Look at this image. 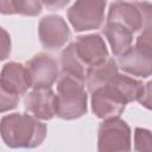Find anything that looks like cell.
<instances>
[{
  "label": "cell",
  "mask_w": 152,
  "mask_h": 152,
  "mask_svg": "<svg viewBox=\"0 0 152 152\" xmlns=\"http://www.w3.org/2000/svg\"><path fill=\"white\" fill-rule=\"evenodd\" d=\"M107 21L120 23L128 30L134 32H140L144 30L142 12L139 1L127 2L118 0L109 6Z\"/></svg>",
  "instance_id": "obj_10"
},
{
  "label": "cell",
  "mask_w": 152,
  "mask_h": 152,
  "mask_svg": "<svg viewBox=\"0 0 152 152\" xmlns=\"http://www.w3.org/2000/svg\"><path fill=\"white\" fill-rule=\"evenodd\" d=\"M61 66L62 72L69 76H72L80 81L86 82V75L88 66L83 63L81 57L77 53L75 42L70 43L61 53Z\"/></svg>",
  "instance_id": "obj_15"
},
{
  "label": "cell",
  "mask_w": 152,
  "mask_h": 152,
  "mask_svg": "<svg viewBox=\"0 0 152 152\" xmlns=\"http://www.w3.org/2000/svg\"><path fill=\"white\" fill-rule=\"evenodd\" d=\"M118 74V64L113 58H108L102 63L91 65L87 70L86 84L90 93L107 86L109 81Z\"/></svg>",
  "instance_id": "obj_13"
},
{
  "label": "cell",
  "mask_w": 152,
  "mask_h": 152,
  "mask_svg": "<svg viewBox=\"0 0 152 152\" xmlns=\"http://www.w3.org/2000/svg\"><path fill=\"white\" fill-rule=\"evenodd\" d=\"M76 50L83 63L89 68L109 58V52L103 38L97 33L80 36L75 40Z\"/></svg>",
  "instance_id": "obj_12"
},
{
  "label": "cell",
  "mask_w": 152,
  "mask_h": 152,
  "mask_svg": "<svg viewBox=\"0 0 152 152\" xmlns=\"http://www.w3.org/2000/svg\"><path fill=\"white\" fill-rule=\"evenodd\" d=\"M103 33L110 44L113 55L116 57L121 56L132 46L133 32L120 23L107 21L103 27Z\"/></svg>",
  "instance_id": "obj_14"
},
{
  "label": "cell",
  "mask_w": 152,
  "mask_h": 152,
  "mask_svg": "<svg viewBox=\"0 0 152 152\" xmlns=\"http://www.w3.org/2000/svg\"><path fill=\"white\" fill-rule=\"evenodd\" d=\"M26 66L31 76L32 88L52 87V84L59 77L57 61L52 56L44 52L34 55L26 63Z\"/></svg>",
  "instance_id": "obj_7"
},
{
  "label": "cell",
  "mask_w": 152,
  "mask_h": 152,
  "mask_svg": "<svg viewBox=\"0 0 152 152\" xmlns=\"http://www.w3.org/2000/svg\"><path fill=\"white\" fill-rule=\"evenodd\" d=\"M118 65L129 75L146 78L152 75V52L137 45L131 46L119 56Z\"/></svg>",
  "instance_id": "obj_11"
},
{
  "label": "cell",
  "mask_w": 152,
  "mask_h": 152,
  "mask_svg": "<svg viewBox=\"0 0 152 152\" xmlns=\"http://www.w3.org/2000/svg\"><path fill=\"white\" fill-rule=\"evenodd\" d=\"M134 150L139 152H152V132L137 127L134 129Z\"/></svg>",
  "instance_id": "obj_18"
},
{
  "label": "cell",
  "mask_w": 152,
  "mask_h": 152,
  "mask_svg": "<svg viewBox=\"0 0 152 152\" xmlns=\"http://www.w3.org/2000/svg\"><path fill=\"white\" fill-rule=\"evenodd\" d=\"M0 12L36 17L42 12V0H0Z\"/></svg>",
  "instance_id": "obj_17"
},
{
  "label": "cell",
  "mask_w": 152,
  "mask_h": 152,
  "mask_svg": "<svg viewBox=\"0 0 152 152\" xmlns=\"http://www.w3.org/2000/svg\"><path fill=\"white\" fill-rule=\"evenodd\" d=\"M107 0H76L68 10L66 15L75 31L97 30L104 20Z\"/></svg>",
  "instance_id": "obj_3"
},
{
  "label": "cell",
  "mask_w": 152,
  "mask_h": 152,
  "mask_svg": "<svg viewBox=\"0 0 152 152\" xmlns=\"http://www.w3.org/2000/svg\"><path fill=\"white\" fill-rule=\"evenodd\" d=\"M38 36L42 46L49 51H57L63 48L71 37L66 21L56 14L45 15L38 24Z\"/></svg>",
  "instance_id": "obj_5"
},
{
  "label": "cell",
  "mask_w": 152,
  "mask_h": 152,
  "mask_svg": "<svg viewBox=\"0 0 152 152\" xmlns=\"http://www.w3.org/2000/svg\"><path fill=\"white\" fill-rule=\"evenodd\" d=\"M28 88H32V81L27 66L21 63H6L0 74V89L15 94L24 95Z\"/></svg>",
  "instance_id": "obj_9"
},
{
  "label": "cell",
  "mask_w": 152,
  "mask_h": 152,
  "mask_svg": "<svg viewBox=\"0 0 152 152\" xmlns=\"http://www.w3.org/2000/svg\"><path fill=\"white\" fill-rule=\"evenodd\" d=\"M0 99H1V113H5L7 110H11V109H14L19 102V95H15V94H12V93H8V91H5V90H1L0 89Z\"/></svg>",
  "instance_id": "obj_19"
},
{
  "label": "cell",
  "mask_w": 152,
  "mask_h": 152,
  "mask_svg": "<svg viewBox=\"0 0 152 152\" xmlns=\"http://www.w3.org/2000/svg\"><path fill=\"white\" fill-rule=\"evenodd\" d=\"M71 0H42V4L50 11H56L65 7Z\"/></svg>",
  "instance_id": "obj_23"
},
{
  "label": "cell",
  "mask_w": 152,
  "mask_h": 152,
  "mask_svg": "<svg viewBox=\"0 0 152 152\" xmlns=\"http://www.w3.org/2000/svg\"><path fill=\"white\" fill-rule=\"evenodd\" d=\"M25 110L40 120H51L56 115V94L48 88H33L24 99Z\"/></svg>",
  "instance_id": "obj_8"
},
{
  "label": "cell",
  "mask_w": 152,
  "mask_h": 152,
  "mask_svg": "<svg viewBox=\"0 0 152 152\" xmlns=\"http://www.w3.org/2000/svg\"><path fill=\"white\" fill-rule=\"evenodd\" d=\"M108 84L114 90H116L127 103L138 101L144 89V84L141 81L126 75H121L119 72L109 81Z\"/></svg>",
  "instance_id": "obj_16"
},
{
  "label": "cell",
  "mask_w": 152,
  "mask_h": 152,
  "mask_svg": "<svg viewBox=\"0 0 152 152\" xmlns=\"http://www.w3.org/2000/svg\"><path fill=\"white\" fill-rule=\"evenodd\" d=\"M1 33H2V38H1V59H6L8 57V55L11 53V39L8 33L6 32L5 28H1Z\"/></svg>",
  "instance_id": "obj_22"
},
{
  "label": "cell",
  "mask_w": 152,
  "mask_h": 152,
  "mask_svg": "<svg viewBox=\"0 0 152 152\" xmlns=\"http://www.w3.org/2000/svg\"><path fill=\"white\" fill-rule=\"evenodd\" d=\"M135 45L152 52V27L142 30L140 32V34L137 37Z\"/></svg>",
  "instance_id": "obj_20"
},
{
  "label": "cell",
  "mask_w": 152,
  "mask_h": 152,
  "mask_svg": "<svg viewBox=\"0 0 152 152\" xmlns=\"http://www.w3.org/2000/svg\"><path fill=\"white\" fill-rule=\"evenodd\" d=\"M97 150L100 152L129 151L131 128L128 124L119 116L101 122L97 131Z\"/></svg>",
  "instance_id": "obj_4"
},
{
  "label": "cell",
  "mask_w": 152,
  "mask_h": 152,
  "mask_svg": "<svg viewBox=\"0 0 152 152\" xmlns=\"http://www.w3.org/2000/svg\"><path fill=\"white\" fill-rule=\"evenodd\" d=\"M138 101L142 107L152 110V80L148 81L146 84H144L142 93Z\"/></svg>",
  "instance_id": "obj_21"
},
{
  "label": "cell",
  "mask_w": 152,
  "mask_h": 152,
  "mask_svg": "<svg viewBox=\"0 0 152 152\" xmlns=\"http://www.w3.org/2000/svg\"><path fill=\"white\" fill-rule=\"evenodd\" d=\"M127 102L109 84L91 93V110L100 119L118 118L122 114Z\"/></svg>",
  "instance_id": "obj_6"
},
{
  "label": "cell",
  "mask_w": 152,
  "mask_h": 152,
  "mask_svg": "<svg viewBox=\"0 0 152 152\" xmlns=\"http://www.w3.org/2000/svg\"><path fill=\"white\" fill-rule=\"evenodd\" d=\"M88 95L84 82L63 74L57 81L56 115L63 120H75L87 113Z\"/></svg>",
  "instance_id": "obj_2"
},
{
  "label": "cell",
  "mask_w": 152,
  "mask_h": 152,
  "mask_svg": "<svg viewBox=\"0 0 152 152\" xmlns=\"http://www.w3.org/2000/svg\"><path fill=\"white\" fill-rule=\"evenodd\" d=\"M1 138L12 148H33L46 137V126L32 114L13 113L1 119Z\"/></svg>",
  "instance_id": "obj_1"
}]
</instances>
